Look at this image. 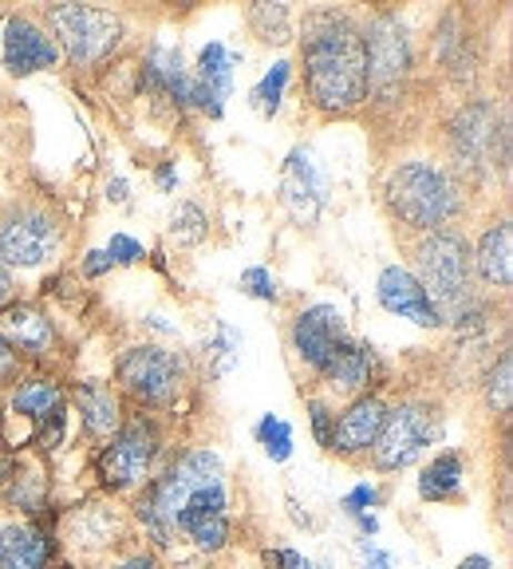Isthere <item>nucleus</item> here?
<instances>
[{
  "label": "nucleus",
  "instance_id": "obj_1",
  "mask_svg": "<svg viewBox=\"0 0 513 569\" xmlns=\"http://www.w3.org/2000/svg\"><path fill=\"white\" fill-rule=\"evenodd\" d=\"M304 80L324 111H352L368 96L363 36L340 17H320L304 36Z\"/></svg>",
  "mask_w": 513,
  "mask_h": 569
},
{
  "label": "nucleus",
  "instance_id": "obj_2",
  "mask_svg": "<svg viewBox=\"0 0 513 569\" xmlns=\"http://www.w3.org/2000/svg\"><path fill=\"white\" fill-rule=\"evenodd\" d=\"M388 202L408 226L434 230L446 226L462 210V194L454 178L434 162H403L388 178Z\"/></svg>",
  "mask_w": 513,
  "mask_h": 569
},
{
  "label": "nucleus",
  "instance_id": "obj_3",
  "mask_svg": "<svg viewBox=\"0 0 513 569\" xmlns=\"http://www.w3.org/2000/svg\"><path fill=\"white\" fill-rule=\"evenodd\" d=\"M205 487H222V462L213 459L210 451L182 455V459L154 482L151 495L142 498V507H139L142 526L154 533V542L170 546V533H174V518H178V510H182V502H187L194 490H205Z\"/></svg>",
  "mask_w": 513,
  "mask_h": 569
},
{
  "label": "nucleus",
  "instance_id": "obj_4",
  "mask_svg": "<svg viewBox=\"0 0 513 569\" xmlns=\"http://www.w3.org/2000/svg\"><path fill=\"white\" fill-rule=\"evenodd\" d=\"M470 266H474V258H470L466 238L451 230H434L419 246L415 281L423 284V293L434 301V309L459 317L462 305L470 301Z\"/></svg>",
  "mask_w": 513,
  "mask_h": 569
},
{
  "label": "nucleus",
  "instance_id": "obj_5",
  "mask_svg": "<svg viewBox=\"0 0 513 569\" xmlns=\"http://www.w3.org/2000/svg\"><path fill=\"white\" fill-rule=\"evenodd\" d=\"M52 28L76 68L99 63L123 40V24H119L115 12L91 9V4H60V9H52Z\"/></svg>",
  "mask_w": 513,
  "mask_h": 569
},
{
  "label": "nucleus",
  "instance_id": "obj_6",
  "mask_svg": "<svg viewBox=\"0 0 513 569\" xmlns=\"http://www.w3.org/2000/svg\"><path fill=\"white\" fill-rule=\"evenodd\" d=\"M451 147L459 167L490 174L505 167V123L494 103H466L451 123Z\"/></svg>",
  "mask_w": 513,
  "mask_h": 569
},
{
  "label": "nucleus",
  "instance_id": "obj_7",
  "mask_svg": "<svg viewBox=\"0 0 513 569\" xmlns=\"http://www.w3.org/2000/svg\"><path fill=\"white\" fill-rule=\"evenodd\" d=\"M434 436H439L434 411H426L423 403H403V408L383 416L380 439H375V462L383 471H403L431 447Z\"/></svg>",
  "mask_w": 513,
  "mask_h": 569
},
{
  "label": "nucleus",
  "instance_id": "obj_8",
  "mask_svg": "<svg viewBox=\"0 0 513 569\" xmlns=\"http://www.w3.org/2000/svg\"><path fill=\"white\" fill-rule=\"evenodd\" d=\"M363 36V56H368V83L380 96H395V88L403 83L411 68V48L408 32L395 17H375Z\"/></svg>",
  "mask_w": 513,
  "mask_h": 569
},
{
  "label": "nucleus",
  "instance_id": "obj_9",
  "mask_svg": "<svg viewBox=\"0 0 513 569\" xmlns=\"http://www.w3.org/2000/svg\"><path fill=\"white\" fill-rule=\"evenodd\" d=\"M182 376H187V368H182V360H178L174 352H167V348H131V352L119 360V380L127 383V391H134L139 400L147 403H167L178 396V388H182Z\"/></svg>",
  "mask_w": 513,
  "mask_h": 569
},
{
  "label": "nucleus",
  "instance_id": "obj_10",
  "mask_svg": "<svg viewBox=\"0 0 513 569\" xmlns=\"http://www.w3.org/2000/svg\"><path fill=\"white\" fill-rule=\"evenodd\" d=\"M154 455H159V436H154V427L147 419H139V423L123 427L115 443L99 455V479L111 490L134 487L139 479H147Z\"/></svg>",
  "mask_w": 513,
  "mask_h": 569
},
{
  "label": "nucleus",
  "instance_id": "obj_11",
  "mask_svg": "<svg viewBox=\"0 0 513 569\" xmlns=\"http://www.w3.org/2000/svg\"><path fill=\"white\" fill-rule=\"evenodd\" d=\"M60 249V226L44 210H20L0 226V261L9 266H44Z\"/></svg>",
  "mask_w": 513,
  "mask_h": 569
},
{
  "label": "nucleus",
  "instance_id": "obj_12",
  "mask_svg": "<svg viewBox=\"0 0 513 569\" xmlns=\"http://www.w3.org/2000/svg\"><path fill=\"white\" fill-rule=\"evenodd\" d=\"M292 345H296L304 365L324 372V368L332 365V356L340 352V345H348L344 312H340L336 305H312V309L301 312L296 325H292Z\"/></svg>",
  "mask_w": 513,
  "mask_h": 569
},
{
  "label": "nucleus",
  "instance_id": "obj_13",
  "mask_svg": "<svg viewBox=\"0 0 513 569\" xmlns=\"http://www.w3.org/2000/svg\"><path fill=\"white\" fill-rule=\"evenodd\" d=\"M281 190H284V206L296 222L312 226L320 218L328 202V174L324 167L316 162L312 151H292L289 162H284V178H281Z\"/></svg>",
  "mask_w": 513,
  "mask_h": 569
},
{
  "label": "nucleus",
  "instance_id": "obj_14",
  "mask_svg": "<svg viewBox=\"0 0 513 569\" xmlns=\"http://www.w3.org/2000/svg\"><path fill=\"white\" fill-rule=\"evenodd\" d=\"M380 305L388 312H399V317L415 320V325H423V329H434V325H443V312L434 309V301L423 293V284L415 281V273H408V269H383L380 277Z\"/></svg>",
  "mask_w": 513,
  "mask_h": 569
},
{
  "label": "nucleus",
  "instance_id": "obj_15",
  "mask_svg": "<svg viewBox=\"0 0 513 569\" xmlns=\"http://www.w3.org/2000/svg\"><path fill=\"white\" fill-rule=\"evenodd\" d=\"M233 63L238 56L225 52V44H210L198 60V76H190V103L205 107L210 116H222V103L233 88Z\"/></svg>",
  "mask_w": 513,
  "mask_h": 569
},
{
  "label": "nucleus",
  "instance_id": "obj_16",
  "mask_svg": "<svg viewBox=\"0 0 513 569\" xmlns=\"http://www.w3.org/2000/svg\"><path fill=\"white\" fill-rule=\"evenodd\" d=\"M4 63L17 76H32L56 63V44L48 40L32 20H9L4 28Z\"/></svg>",
  "mask_w": 513,
  "mask_h": 569
},
{
  "label": "nucleus",
  "instance_id": "obj_17",
  "mask_svg": "<svg viewBox=\"0 0 513 569\" xmlns=\"http://www.w3.org/2000/svg\"><path fill=\"white\" fill-rule=\"evenodd\" d=\"M383 403L375 400V396H363V400H355L352 408L344 411V419L336 423V431H332V447H340V451H363V447H372L375 439H380V427H383Z\"/></svg>",
  "mask_w": 513,
  "mask_h": 569
},
{
  "label": "nucleus",
  "instance_id": "obj_18",
  "mask_svg": "<svg viewBox=\"0 0 513 569\" xmlns=\"http://www.w3.org/2000/svg\"><path fill=\"white\" fill-rule=\"evenodd\" d=\"M52 542L36 526H4L0 530V569H44Z\"/></svg>",
  "mask_w": 513,
  "mask_h": 569
},
{
  "label": "nucleus",
  "instance_id": "obj_19",
  "mask_svg": "<svg viewBox=\"0 0 513 569\" xmlns=\"http://www.w3.org/2000/svg\"><path fill=\"white\" fill-rule=\"evenodd\" d=\"M76 400H80V411H83V423H88L91 436H115L119 427V400L115 391H107L103 383H83L76 391Z\"/></svg>",
  "mask_w": 513,
  "mask_h": 569
},
{
  "label": "nucleus",
  "instance_id": "obj_20",
  "mask_svg": "<svg viewBox=\"0 0 513 569\" xmlns=\"http://www.w3.org/2000/svg\"><path fill=\"white\" fill-rule=\"evenodd\" d=\"M4 329H9V337L17 340L20 348H28V352H44V348L52 345V320L40 309H32V305H12V309L4 312Z\"/></svg>",
  "mask_w": 513,
  "mask_h": 569
},
{
  "label": "nucleus",
  "instance_id": "obj_21",
  "mask_svg": "<svg viewBox=\"0 0 513 569\" xmlns=\"http://www.w3.org/2000/svg\"><path fill=\"white\" fill-rule=\"evenodd\" d=\"M510 238H513L510 222H497L494 230H486V238H482L474 266H479V273L486 277L490 284H510V277H513V266H510Z\"/></svg>",
  "mask_w": 513,
  "mask_h": 569
},
{
  "label": "nucleus",
  "instance_id": "obj_22",
  "mask_svg": "<svg viewBox=\"0 0 513 569\" xmlns=\"http://www.w3.org/2000/svg\"><path fill=\"white\" fill-rule=\"evenodd\" d=\"M324 376L348 391L368 388V380H372V352L363 345H340V352L332 356V365L324 368Z\"/></svg>",
  "mask_w": 513,
  "mask_h": 569
},
{
  "label": "nucleus",
  "instance_id": "obj_23",
  "mask_svg": "<svg viewBox=\"0 0 513 569\" xmlns=\"http://www.w3.org/2000/svg\"><path fill=\"white\" fill-rule=\"evenodd\" d=\"M147 76H151L154 88H167L174 99L190 103V76L182 71V56L170 52V48H154L151 63H147Z\"/></svg>",
  "mask_w": 513,
  "mask_h": 569
},
{
  "label": "nucleus",
  "instance_id": "obj_24",
  "mask_svg": "<svg viewBox=\"0 0 513 569\" xmlns=\"http://www.w3.org/2000/svg\"><path fill=\"white\" fill-rule=\"evenodd\" d=\"M459 487H462V459L451 451L439 455V459L423 471V482H419L423 498H451Z\"/></svg>",
  "mask_w": 513,
  "mask_h": 569
},
{
  "label": "nucleus",
  "instance_id": "obj_25",
  "mask_svg": "<svg viewBox=\"0 0 513 569\" xmlns=\"http://www.w3.org/2000/svg\"><path fill=\"white\" fill-rule=\"evenodd\" d=\"M12 403H17V411H24L28 419H44L60 408V388H56L52 380H32L12 396Z\"/></svg>",
  "mask_w": 513,
  "mask_h": 569
},
{
  "label": "nucleus",
  "instance_id": "obj_26",
  "mask_svg": "<svg viewBox=\"0 0 513 569\" xmlns=\"http://www.w3.org/2000/svg\"><path fill=\"white\" fill-rule=\"evenodd\" d=\"M249 24H253L256 32H261V40H269V44L289 40V9H284V4H253Z\"/></svg>",
  "mask_w": 513,
  "mask_h": 569
},
{
  "label": "nucleus",
  "instance_id": "obj_27",
  "mask_svg": "<svg viewBox=\"0 0 513 569\" xmlns=\"http://www.w3.org/2000/svg\"><path fill=\"white\" fill-rule=\"evenodd\" d=\"M170 233H174V241H182V246H198V241L205 238V213L198 210L194 202H182L170 213Z\"/></svg>",
  "mask_w": 513,
  "mask_h": 569
},
{
  "label": "nucleus",
  "instance_id": "obj_28",
  "mask_svg": "<svg viewBox=\"0 0 513 569\" xmlns=\"http://www.w3.org/2000/svg\"><path fill=\"white\" fill-rule=\"evenodd\" d=\"M256 436H261V443H265V451L273 455V459H289L292 431H289V423H284V419L265 416V419H261V427H256Z\"/></svg>",
  "mask_w": 513,
  "mask_h": 569
},
{
  "label": "nucleus",
  "instance_id": "obj_29",
  "mask_svg": "<svg viewBox=\"0 0 513 569\" xmlns=\"http://www.w3.org/2000/svg\"><path fill=\"white\" fill-rule=\"evenodd\" d=\"M284 83H289V63H276L273 71H269L265 80H261V88L253 91L256 107L265 111V116H273L276 107H281V96H284Z\"/></svg>",
  "mask_w": 513,
  "mask_h": 569
},
{
  "label": "nucleus",
  "instance_id": "obj_30",
  "mask_svg": "<svg viewBox=\"0 0 513 569\" xmlns=\"http://www.w3.org/2000/svg\"><path fill=\"white\" fill-rule=\"evenodd\" d=\"M510 380H513V360H510V352L497 360V368H494V376H490V403H494L497 411H505L510 408Z\"/></svg>",
  "mask_w": 513,
  "mask_h": 569
},
{
  "label": "nucleus",
  "instance_id": "obj_31",
  "mask_svg": "<svg viewBox=\"0 0 513 569\" xmlns=\"http://www.w3.org/2000/svg\"><path fill=\"white\" fill-rule=\"evenodd\" d=\"M241 289L261 297V301H276V281L269 277V269H245L241 273Z\"/></svg>",
  "mask_w": 513,
  "mask_h": 569
},
{
  "label": "nucleus",
  "instance_id": "obj_32",
  "mask_svg": "<svg viewBox=\"0 0 513 569\" xmlns=\"http://www.w3.org/2000/svg\"><path fill=\"white\" fill-rule=\"evenodd\" d=\"M107 258L111 261H123V266H131V261L142 258V246L139 241H131L127 233H115V241H111V249H107Z\"/></svg>",
  "mask_w": 513,
  "mask_h": 569
},
{
  "label": "nucleus",
  "instance_id": "obj_33",
  "mask_svg": "<svg viewBox=\"0 0 513 569\" xmlns=\"http://www.w3.org/2000/svg\"><path fill=\"white\" fill-rule=\"evenodd\" d=\"M40 423H44V427H40V443H44V447L60 443V436H63V408H56L52 416H44Z\"/></svg>",
  "mask_w": 513,
  "mask_h": 569
},
{
  "label": "nucleus",
  "instance_id": "obj_34",
  "mask_svg": "<svg viewBox=\"0 0 513 569\" xmlns=\"http://www.w3.org/2000/svg\"><path fill=\"white\" fill-rule=\"evenodd\" d=\"M312 427H316L320 443H332V416H328L324 403H312Z\"/></svg>",
  "mask_w": 513,
  "mask_h": 569
},
{
  "label": "nucleus",
  "instance_id": "obj_35",
  "mask_svg": "<svg viewBox=\"0 0 513 569\" xmlns=\"http://www.w3.org/2000/svg\"><path fill=\"white\" fill-rule=\"evenodd\" d=\"M269 566H281V569H312L309 561L301 558V553H292V550H276V553H265Z\"/></svg>",
  "mask_w": 513,
  "mask_h": 569
},
{
  "label": "nucleus",
  "instance_id": "obj_36",
  "mask_svg": "<svg viewBox=\"0 0 513 569\" xmlns=\"http://www.w3.org/2000/svg\"><path fill=\"white\" fill-rule=\"evenodd\" d=\"M372 502H375V490H372V487H355V490H352V498H348V507H352V510L372 507Z\"/></svg>",
  "mask_w": 513,
  "mask_h": 569
},
{
  "label": "nucleus",
  "instance_id": "obj_37",
  "mask_svg": "<svg viewBox=\"0 0 513 569\" xmlns=\"http://www.w3.org/2000/svg\"><path fill=\"white\" fill-rule=\"evenodd\" d=\"M107 266H115V261L107 258L103 249H95V253H88V273H91V277H99V273H103Z\"/></svg>",
  "mask_w": 513,
  "mask_h": 569
},
{
  "label": "nucleus",
  "instance_id": "obj_38",
  "mask_svg": "<svg viewBox=\"0 0 513 569\" xmlns=\"http://www.w3.org/2000/svg\"><path fill=\"white\" fill-rule=\"evenodd\" d=\"M12 356H17V352H12V345L4 337H0V376H4L12 368Z\"/></svg>",
  "mask_w": 513,
  "mask_h": 569
},
{
  "label": "nucleus",
  "instance_id": "obj_39",
  "mask_svg": "<svg viewBox=\"0 0 513 569\" xmlns=\"http://www.w3.org/2000/svg\"><path fill=\"white\" fill-rule=\"evenodd\" d=\"M9 293H12L9 269H4V261H0V309H4V301H9Z\"/></svg>",
  "mask_w": 513,
  "mask_h": 569
},
{
  "label": "nucleus",
  "instance_id": "obj_40",
  "mask_svg": "<svg viewBox=\"0 0 513 569\" xmlns=\"http://www.w3.org/2000/svg\"><path fill=\"white\" fill-rule=\"evenodd\" d=\"M107 198H111V202H123V198H127V182H111V187H107Z\"/></svg>",
  "mask_w": 513,
  "mask_h": 569
},
{
  "label": "nucleus",
  "instance_id": "obj_41",
  "mask_svg": "<svg viewBox=\"0 0 513 569\" xmlns=\"http://www.w3.org/2000/svg\"><path fill=\"white\" fill-rule=\"evenodd\" d=\"M115 569H154V561L151 558H131V561H123V566H115Z\"/></svg>",
  "mask_w": 513,
  "mask_h": 569
},
{
  "label": "nucleus",
  "instance_id": "obj_42",
  "mask_svg": "<svg viewBox=\"0 0 513 569\" xmlns=\"http://www.w3.org/2000/svg\"><path fill=\"white\" fill-rule=\"evenodd\" d=\"M459 569H494V566H490L486 558H466V561H462Z\"/></svg>",
  "mask_w": 513,
  "mask_h": 569
},
{
  "label": "nucleus",
  "instance_id": "obj_43",
  "mask_svg": "<svg viewBox=\"0 0 513 569\" xmlns=\"http://www.w3.org/2000/svg\"><path fill=\"white\" fill-rule=\"evenodd\" d=\"M372 566L375 569H391V558H388V553H372Z\"/></svg>",
  "mask_w": 513,
  "mask_h": 569
},
{
  "label": "nucleus",
  "instance_id": "obj_44",
  "mask_svg": "<svg viewBox=\"0 0 513 569\" xmlns=\"http://www.w3.org/2000/svg\"><path fill=\"white\" fill-rule=\"evenodd\" d=\"M178 569H202V566H178Z\"/></svg>",
  "mask_w": 513,
  "mask_h": 569
}]
</instances>
